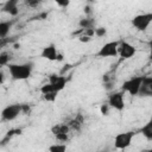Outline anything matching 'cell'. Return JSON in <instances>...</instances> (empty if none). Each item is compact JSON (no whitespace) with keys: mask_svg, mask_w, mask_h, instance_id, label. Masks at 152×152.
<instances>
[{"mask_svg":"<svg viewBox=\"0 0 152 152\" xmlns=\"http://www.w3.org/2000/svg\"><path fill=\"white\" fill-rule=\"evenodd\" d=\"M109 108H110L109 104H102L101 108H100L101 114H102V115H108V113H109Z\"/></svg>","mask_w":152,"mask_h":152,"instance_id":"obj_25","label":"cell"},{"mask_svg":"<svg viewBox=\"0 0 152 152\" xmlns=\"http://www.w3.org/2000/svg\"><path fill=\"white\" fill-rule=\"evenodd\" d=\"M7 69L10 72V76L14 81H23L27 80L33 71V63H8Z\"/></svg>","mask_w":152,"mask_h":152,"instance_id":"obj_1","label":"cell"},{"mask_svg":"<svg viewBox=\"0 0 152 152\" xmlns=\"http://www.w3.org/2000/svg\"><path fill=\"white\" fill-rule=\"evenodd\" d=\"M144 77H145V76H134V77H132V78L125 81L124 84H122V87H121V90L128 93V94L132 95V96L138 95Z\"/></svg>","mask_w":152,"mask_h":152,"instance_id":"obj_2","label":"cell"},{"mask_svg":"<svg viewBox=\"0 0 152 152\" xmlns=\"http://www.w3.org/2000/svg\"><path fill=\"white\" fill-rule=\"evenodd\" d=\"M135 133L133 131H128V132H122V133H119L115 135L114 138V146L119 150H125L127 148L131 142H132V139L134 138Z\"/></svg>","mask_w":152,"mask_h":152,"instance_id":"obj_5","label":"cell"},{"mask_svg":"<svg viewBox=\"0 0 152 152\" xmlns=\"http://www.w3.org/2000/svg\"><path fill=\"white\" fill-rule=\"evenodd\" d=\"M118 52H119V56L122 59H128V58H131L135 55L137 49L132 44H129L128 42L121 40L119 43V46H118Z\"/></svg>","mask_w":152,"mask_h":152,"instance_id":"obj_8","label":"cell"},{"mask_svg":"<svg viewBox=\"0 0 152 152\" xmlns=\"http://www.w3.org/2000/svg\"><path fill=\"white\" fill-rule=\"evenodd\" d=\"M139 96L150 97L152 96V76H145L139 90Z\"/></svg>","mask_w":152,"mask_h":152,"instance_id":"obj_10","label":"cell"},{"mask_svg":"<svg viewBox=\"0 0 152 152\" xmlns=\"http://www.w3.org/2000/svg\"><path fill=\"white\" fill-rule=\"evenodd\" d=\"M148 46H150V53H151V56H152V40H150Z\"/></svg>","mask_w":152,"mask_h":152,"instance_id":"obj_31","label":"cell"},{"mask_svg":"<svg viewBox=\"0 0 152 152\" xmlns=\"http://www.w3.org/2000/svg\"><path fill=\"white\" fill-rule=\"evenodd\" d=\"M83 11H84V13H86V15H90L91 14V6L90 5H86L84 7H83Z\"/></svg>","mask_w":152,"mask_h":152,"instance_id":"obj_27","label":"cell"},{"mask_svg":"<svg viewBox=\"0 0 152 152\" xmlns=\"http://www.w3.org/2000/svg\"><path fill=\"white\" fill-rule=\"evenodd\" d=\"M49 82L52 84L53 89H55L57 93H59L61 90L64 89V87H65V84H66V78H65L64 76H62V75L51 74V75L49 76Z\"/></svg>","mask_w":152,"mask_h":152,"instance_id":"obj_9","label":"cell"},{"mask_svg":"<svg viewBox=\"0 0 152 152\" xmlns=\"http://www.w3.org/2000/svg\"><path fill=\"white\" fill-rule=\"evenodd\" d=\"M59 7H63V8H65V7H68L69 6V4H70V0H53Z\"/></svg>","mask_w":152,"mask_h":152,"instance_id":"obj_24","label":"cell"},{"mask_svg":"<svg viewBox=\"0 0 152 152\" xmlns=\"http://www.w3.org/2000/svg\"><path fill=\"white\" fill-rule=\"evenodd\" d=\"M66 150V145L65 144H53L51 146H49V151L50 152H64Z\"/></svg>","mask_w":152,"mask_h":152,"instance_id":"obj_19","label":"cell"},{"mask_svg":"<svg viewBox=\"0 0 152 152\" xmlns=\"http://www.w3.org/2000/svg\"><path fill=\"white\" fill-rule=\"evenodd\" d=\"M12 56V52H10V51H2L1 53H0V65H7L8 63H10V61H11V57Z\"/></svg>","mask_w":152,"mask_h":152,"instance_id":"obj_18","label":"cell"},{"mask_svg":"<svg viewBox=\"0 0 152 152\" xmlns=\"http://www.w3.org/2000/svg\"><path fill=\"white\" fill-rule=\"evenodd\" d=\"M107 34V28L106 27H97L95 28V36L96 37H103Z\"/></svg>","mask_w":152,"mask_h":152,"instance_id":"obj_23","label":"cell"},{"mask_svg":"<svg viewBox=\"0 0 152 152\" xmlns=\"http://www.w3.org/2000/svg\"><path fill=\"white\" fill-rule=\"evenodd\" d=\"M61 61H63V55L58 52V55H57V62H61Z\"/></svg>","mask_w":152,"mask_h":152,"instance_id":"obj_30","label":"cell"},{"mask_svg":"<svg viewBox=\"0 0 152 152\" xmlns=\"http://www.w3.org/2000/svg\"><path fill=\"white\" fill-rule=\"evenodd\" d=\"M140 133L150 141H152V118L140 128Z\"/></svg>","mask_w":152,"mask_h":152,"instance_id":"obj_14","label":"cell"},{"mask_svg":"<svg viewBox=\"0 0 152 152\" xmlns=\"http://www.w3.org/2000/svg\"><path fill=\"white\" fill-rule=\"evenodd\" d=\"M83 122H84L83 115H82V114H76V115H75L72 119H70L66 124L69 125L70 129H72V131H80L81 127L83 126Z\"/></svg>","mask_w":152,"mask_h":152,"instance_id":"obj_13","label":"cell"},{"mask_svg":"<svg viewBox=\"0 0 152 152\" xmlns=\"http://www.w3.org/2000/svg\"><path fill=\"white\" fill-rule=\"evenodd\" d=\"M89 4H93V2H95V0H87Z\"/></svg>","mask_w":152,"mask_h":152,"instance_id":"obj_32","label":"cell"},{"mask_svg":"<svg viewBox=\"0 0 152 152\" xmlns=\"http://www.w3.org/2000/svg\"><path fill=\"white\" fill-rule=\"evenodd\" d=\"M70 127L68 124H56L51 127V132L53 135L59 134V133H69Z\"/></svg>","mask_w":152,"mask_h":152,"instance_id":"obj_16","label":"cell"},{"mask_svg":"<svg viewBox=\"0 0 152 152\" xmlns=\"http://www.w3.org/2000/svg\"><path fill=\"white\" fill-rule=\"evenodd\" d=\"M12 24L13 21L11 20H7V21H1L0 23V39H5L6 36L8 34L11 27H12Z\"/></svg>","mask_w":152,"mask_h":152,"instance_id":"obj_15","label":"cell"},{"mask_svg":"<svg viewBox=\"0 0 152 152\" xmlns=\"http://www.w3.org/2000/svg\"><path fill=\"white\" fill-rule=\"evenodd\" d=\"M4 80H5V76H4V71L1 70V71H0V82H1V83H4Z\"/></svg>","mask_w":152,"mask_h":152,"instance_id":"obj_29","label":"cell"},{"mask_svg":"<svg viewBox=\"0 0 152 152\" xmlns=\"http://www.w3.org/2000/svg\"><path fill=\"white\" fill-rule=\"evenodd\" d=\"M151 23H152V12L138 14V15H135V17L131 20L132 26H133L137 31H145V30L150 26Z\"/></svg>","mask_w":152,"mask_h":152,"instance_id":"obj_3","label":"cell"},{"mask_svg":"<svg viewBox=\"0 0 152 152\" xmlns=\"http://www.w3.org/2000/svg\"><path fill=\"white\" fill-rule=\"evenodd\" d=\"M55 138L61 142H66L69 140V133H59V134H56Z\"/></svg>","mask_w":152,"mask_h":152,"instance_id":"obj_22","label":"cell"},{"mask_svg":"<svg viewBox=\"0 0 152 152\" xmlns=\"http://www.w3.org/2000/svg\"><path fill=\"white\" fill-rule=\"evenodd\" d=\"M57 94H58V93L52 91V93L43 94V97H44V100H45V101H48V102H53V101L56 100V97H57Z\"/></svg>","mask_w":152,"mask_h":152,"instance_id":"obj_21","label":"cell"},{"mask_svg":"<svg viewBox=\"0 0 152 152\" xmlns=\"http://www.w3.org/2000/svg\"><path fill=\"white\" fill-rule=\"evenodd\" d=\"M124 94L125 91H114L108 96V104L110 108L116 109L118 112L124 110L125 108V100H124Z\"/></svg>","mask_w":152,"mask_h":152,"instance_id":"obj_7","label":"cell"},{"mask_svg":"<svg viewBox=\"0 0 152 152\" xmlns=\"http://www.w3.org/2000/svg\"><path fill=\"white\" fill-rule=\"evenodd\" d=\"M23 113V103H15V104H10L5 107L1 112V119L4 121H12L19 116V114Z\"/></svg>","mask_w":152,"mask_h":152,"instance_id":"obj_6","label":"cell"},{"mask_svg":"<svg viewBox=\"0 0 152 152\" xmlns=\"http://www.w3.org/2000/svg\"><path fill=\"white\" fill-rule=\"evenodd\" d=\"M57 55L58 51L55 46V44H49L45 48H43L42 52H40V57L45 58L48 61H57Z\"/></svg>","mask_w":152,"mask_h":152,"instance_id":"obj_11","label":"cell"},{"mask_svg":"<svg viewBox=\"0 0 152 152\" xmlns=\"http://www.w3.org/2000/svg\"><path fill=\"white\" fill-rule=\"evenodd\" d=\"M2 12L8 13L10 15L18 14V0H7L2 5Z\"/></svg>","mask_w":152,"mask_h":152,"instance_id":"obj_12","label":"cell"},{"mask_svg":"<svg viewBox=\"0 0 152 152\" xmlns=\"http://www.w3.org/2000/svg\"><path fill=\"white\" fill-rule=\"evenodd\" d=\"M119 40H113V42H108L106 44H103L100 50L96 52L97 57L101 58H108V57H116L119 55L118 52V46H119Z\"/></svg>","mask_w":152,"mask_h":152,"instance_id":"obj_4","label":"cell"},{"mask_svg":"<svg viewBox=\"0 0 152 152\" xmlns=\"http://www.w3.org/2000/svg\"><path fill=\"white\" fill-rule=\"evenodd\" d=\"M80 42H82V43H88V42H90V39H91V37H88V36H86V34H82V36H80Z\"/></svg>","mask_w":152,"mask_h":152,"instance_id":"obj_26","label":"cell"},{"mask_svg":"<svg viewBox=\"0 0 152 152\" xmlns=\"http://www.w3.org/2000/svg\"><path fill=\"white\" fill-rule=\"evenodd\" d=\"M78 25L81 26V28H83V30H87V28H95L94 26H95V20L93 19V18H90V17H86V18H83V19H81L80 21H78Z\"/></svg>","mask_w":152,"mask_h":152,"instance_id":"obj_17","label":"cell"},{"mask_svg":"<svg viewBox=\"0 0 152 152\" xmlns=\"http://www.w3.org/2000/svg\"><path fill=\"white\" fill-rule=\"evenodd\" d=\"M43 0H24V4L30 8H37L42 5Z\"/></svg>","mask_w":152,"mask_h":152,"instance_id":"obj_20","label":"cell"},{"mask_svg":"<svg viewBox=\"0 0 152 152\" xmlns=\"http://www.w3.org/2000/svg\"><path fill=\"white\" fill-rule=\"evenodd\" d=\"M23 113H25V114L30 113V106H28V104L23 103Z\"/></svg>","mask_w":152,"mask_h":152,"instance_id":"obj_28","label":"cell"}]
</instances>
